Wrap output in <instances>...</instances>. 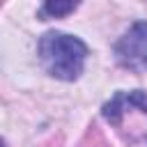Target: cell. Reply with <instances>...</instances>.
Wrapping results in <instances>:
<instances>
[{"label": "cell", "mask_w": 147, "mask_h": 147, "mask_svg": "<svg viewBox=\"0 0 147 147\" xmlns=\"http://www.w3.org/2000/svg\"><path fill=\"white\" fill-rule=\"evenodd\" d=\"M39 60L48 76L57 80H76L83 74L87 46L67 32H46L39 39Z\"/></svg>", "instance_id": "1"}, {"label": "cell", "mask_w": 147, "mask_h": 147, "mask_svg": "<svg viewBox=\"0 0 147 147\" xmlns=\"http://www.w3.org/2000/svg\"><path fill=\"white\" fill-rule=\"evenodd\" d=\"M115 60L124 69H147V21L133 23L115 44Z\"/></svg>", "instance_id": "2"}, {"label": "cell", "mask_w": 147, "mask_h": 147, "mask_svg": "<svg viewBox=\"0 0 147 147\" xmlns=\"http://www.w3.org/2000/svg\"><path fill=\"white\" fill-rule=\"evenodd\" d=\"M131 108H138L140 113H147V94L142 90H131V92H115L110 101L103 103L101 113L103 117L110 122V124H119L122 122V115Z\"/></svg>", "instance_id": "3"}, {"label": "cell", "mask_w": 147, "mask_h": 147, "mask_svg": "<svg viewBox=\"0 0 147 147\" xmlns=\"http://www.w3.org/2000/svg\"><path fill=\"white\" fill-rule=\"evenodd\" d=\"M78 7V2H44L39 7V18H60V16H67L71 14L74 9Z\"/></svg>", "instance_id": "4"}, {"label": "cell", "mask_w": 147, "mask_h": 147, "mask_svg": "<svg viewBox=\"0 0 147 147\" xmlns=\"http://www.w3.org/2000/svg\"><path fill=\"white\" fill-rule=\"evenodd\" d=\"M80 147H108V145H106V140H103V138H101V133H99V138H96V145H87V140L83 138Z\"/></svg>", "instance_id": "5"}, {"label": "cell", "mask_w": 147, "mask_h": 147, "mask_svg": "<svg viewBox=\"0 0 147 147\" xmlns=\"http://www.w3.org/2000/svg\"><path fill=\"white\" fill-rule=\"evenodd\" d=\"M0 147H7V145H5V140H0Z\"/></svg>", "instance_id": "6"}]
</instances>
